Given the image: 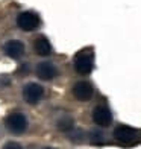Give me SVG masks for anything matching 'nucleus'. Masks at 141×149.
Returning a JSON list of instances; mask_svg holds the SVG:
<instances>
[{
	"mask_svg": "<svg viewBox=\"0 0 141 149\" xmlns=\"http://www.w3.org/2000/svg\"><path fill=\"white\" fill-rule=\"evenodd\" d=\"M94 67V53L91 49L80 50L75 56V69L79 74H88L91 73Z\"/></svg>",
	"mask_w": 141,
	"mask_h": 149,
	"instance_id": "obj_1",
	"label": "nucleus"
},
{
	"mask_svg": "<svg viewBox=\"0 0 141 149\" xmlns=\"http://www.w3.org/2000/svg\"><path fill=\"white\" fill-rule=\"evenodd\" d=\"M5 125L8 128V131L12 134H23L28 130V119L21 113H11L5 120Z\"/></svg>",
	"mask_w": 141,
	"mask_h": 149,
	"instance_id": "obj_2",
	"label": "nucleus"
},
{
	"mask_svg": "<svg viewBox=\"0 0 141 149\" xmlns=\"http://www.w3.org/2000/svg\"><path fill=\"white\" fill-rule=\"evenodd\" d=\"M114 137H115L117 141H120L123 145H131L138 140V130L127 125H120L114 130Z\"/></svg>",
	"mask_w": 141,
	"mask_h": 149,
	"instance_id": "obj_3",
	"label": "nucleus"
},
{
	"mask_svg": "<svg viewBox=\"0 0 141 149\" xmlns=\"http://www.w3.org/2000/svg\"><path fill=\"white\" fill-rule=\"evenodd\" d=\"M39 17L32 11H26V12H21L18 14L17 17V24L20 29H23L26 32H30V31H35L38 26H39Z\"/></svg>",
	"mask_w": 141,
	"mask_h": 149,
	"instance_id": "obj_4",
	"label": "nucleus"
},
{
	"mask_svg": "<svg viewBox=\"0 0 141 149\" xmlns=\"http://www.w3.org/2000/svg\"><path fill=\"white\" fill-rule=\"evenodd\" d=\"M43 94H44L43 87L39 84H35V82H30L23 88V97H24L26 102L30 104V105L39 102L41 97H43Z\"/></svg>",
	"mask_w": 141,
	"mask_h": 149,
	"instance_id": "obj_5",
	"label": "nucleus"
},
{
	"mask_svg": "<svg viewBox=\"0 0 141 149\" xmlns=\"http://www.w3.org/2000/svg\"><path fill=\"white\" fill-rule=\"evenodd\" d=\"M93 120L99 126H109L112 123V113L108 107L99 105L93 110Z\"/></svg>",
	"mask_w": 141,
	"mask_h": 149,
	"instance_id": "obj_6",
	"label": "nucleus"
},
{
	"mask_svg": "<svg viewBox=\"0 0 141 149\" xmlns=\"http://www.w3.org/2000/svg\"><path fill=\"white\" fill-rule=\"evenodd\" d=\"M73 94L75 97L80 102H86L90 100L94 94V88L90 82H85V81H80V82H76L75 87H73Z\"/></svg>",
	"mask_w": 141,
	"mask_h": 149,
	"instance_id": "obj_7",
	"label": "nucleus"
},
{
	"mask_svg": "<svg viewBox=\"0 0 141 149\" xmlns=\"http://www.w3.org/2000/svg\"><path fill=\"white\" fill-rule=\"evenodd\" d=\"M5 53L12 59H18L24 53V44L18 40H11L5 44Z\"/></svg>",
	"mask_w": 141,
	"mask_h": 149,
	"instance_id": "obj_8",
	"label": "nucleus"
},
{
	"mask_svg": "<svg viewBox=\"0 0 141 149\" xmlns=\"http://www.w3.org/2000/svg\"><path fill=\"white\" fill-rule=\"evenodd\" d=\"M37 74H38L39 79L49 81V79H53L56 76V69L52 63H49V61H43V63H39L37 65Z\"/></svg>",
	"mask_w": 141,
	"mask_h": 149,
	"instance_id": "obj_9",
	"label": "nucleus"
},
{
	"mask_svg": "<svg viewBox=\"0 0 141 149\" xmlns=\"http://www.w3.org/2000/svg\"><path fill=\"white\" fill-rule=\"evenodd\" d=\"M33 50H35V53L39 56H49L52 53V44L46 37L41 35L35 40V43H33Z\"/></svg>",
	"mask_w": 141,
	"mask_h": 149,
	"instance_id": "obj_10",
	"label": "nucleus"
},
{
	"mask_svg": "<svg viewBox=\"0 0 141 149\" xmlns=\"http://www.w3.org/2000/svg\"><path fill=\"white\" fill-rule=\"evenodd\" d=\"M73 126H75V120H73L71 117H62V119L58 120V128L61 131L68 132V131L73 130Z\"/></svg>",
	"mask_w": 141,
	"mask_h": 149,
	"instance_id": "obj_11",
	"label": "nucleus"
},
{
	"mask_svg": "<svg viewBox=\"0 0 141 149\" xmlns=\"http://www.w3.org/2000/svg\"><path fill=\"white\" fill-rule=\"evenodd\" d=\"M91 141H93L94 145H96V143H103L102 132H96V131H94V132H93V135H91Z\"/></svg>",
	"mask_w": 141,
	"mask_h": 149,
	"instance_id": "obj_12",
	"label": "nucleus"
},
{
	"mask_svg": "<svg viewBox=\"0 0 141 149\" xmlns=\"http://www.w3.org/2000/svg\"><path fill=\"white\" fill-rule=\"evenodd\" d=\"M3 149H23V148H21V145L15 143V141H9V143H6L3 146Z\"/></svg>",
	"mask_w": 141,
	"mask_h": 149,
	"instance_id": "obj_13",
	"label": "nucleus"
},
{
	"mask_svg": "<svg viewBox=\"0 0 141 149\" xmlns=\"http://www.w3.org/2000/svg\"><path fill=\"white\" fill-rule=\"evenodd\" d=\"M43 149H53V148H43Z\"/></svg>",
	"mask_w": 141,
	"mask_h": 149,
	"instance_id": "obj_14",
	"label": "nucleus"
}]
</instances>
